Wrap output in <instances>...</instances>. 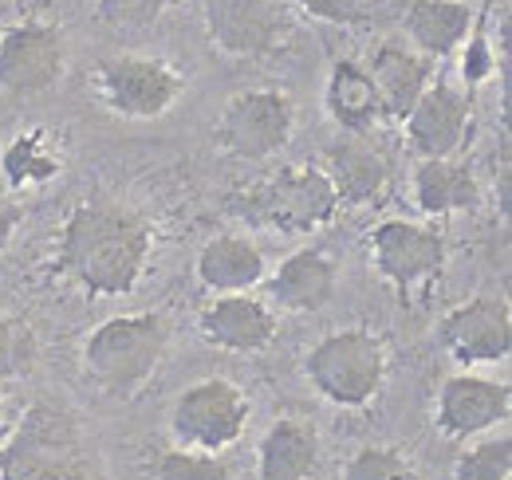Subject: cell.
<instances>
[{"label":"cell","mask_w":512,"mask_h":480,"mask_svg":"<svg viewBox=\"0 0 512 480\" xmlns=\"http://www.w3.org/2000/svg\"><path fill=\"white\" fill-rule=\"evenodd\" d=\"M327 115L339 122L347 134H371L383 122V107L375 95L371 75L359 63L343 60L331 67L327 79Z\"/></svg>","instance_id":"21"},{"label":"cell","mask_w":512,"mask_h":480,"mask_svg":"<svg viewBox=\"0 0 512 480\" xmlns=\"http://www.w3.org/2000/svg\"><path fill=\"white\" fill-rule=\"evenodd\" d=\"M485 67H489V60H485V44L477 40V44H473V52H469V63H465V79H481V75H485Z\"/></svg>","instance_id":"32"},{"label":"cell","mask_w":512,"mask_h":480,"mask_svg":"<svg viewBox=\"0 0 512 480\" xmlns=\"http://www.w3.org/2000/svg\"><path fill=\"white\" fill-rule=\"evenodd\" d=\"M0 480H91L75 418L32 406L0 445Z\"/></svg>","instance_id":"3"},{"label":"cell","mask_w":512,"mask_h":480,"mask_svg":"<svg viewBox=\"0 0 512 480\" xmlns=\"http://www.w3.org/2000/svg\"><path fill=\"white\" fill-rule=\"evenodd\" d=\"M371 252H375V268L383 272L398 292L438 276L446 268V237L430 225H414V221H383L371 233Z\"/></svg>","instance_id":"11"},{"label":"cell","mask_w":512,"mask_h":480,"mask_svg":"<svg viewBox=\"0 0 512 480\" xmlns=\"http://www.w3.org/2000/svg\"><path fill=\"white\" fill-rule=\"evenodd\" d=\"M414 201L430 217H446L477 205V181L453 158H422L414 170Z\"/></svg>","instance_id":"23"},{"label":"cell","mask_w":512,"mask_h":480,"mask_svg":"<svg viewBox=\"0 0 512 480\" xmlns=\"http://www.w3.org/2000/svg\"><path fill=\"white\" fill-rule=\"evenodd\" d=\"M36 362V335L20 319L0 315V378H16Z\"/></svg>","instance_id":"28"},{"label":"cell","mask_w":512,"mask_h":480,"mask_svg":"<svg viewBox=\"0 0 512 480\" xmlns=\"http://www.w3.org/2000/svg\"><path fill=\"white\" fill-rule=\"evenodd\" d=\"M296 4L331 24H363V16H367L359 0H296Z\"/></svg>","instance_id":"30"},{"label":"cell","mask_w":512,"mask_h":480,"mask_svg":"<svg viewBox=\"0 0 512 480\" xmlns=\"http://www.w3.org/2000/svg\"><path fill=\"white\" fill-rule=\"evenodd\" d=\"M343 480H418V477H414V465H410L406 453L386 449V445H371V449H359L347 461Z\"/></svg>","instance_id":"27"},{"label":"cell","mask_w":512,"mask_h":480,"mask_svg":"<svg viewBox=\"0 0 512 480\" xmlns=\"http://www.w3.org/2000/svg\"><path fill=\"white\" fill-rule=\"evenodd\" d=\"M20 205H12V201H4L0 197V252L8 248V240H12V233H16V225H20Z\"/></svg>","instance_id":"31"},{"label":"cell","mask_w":512,"mask_h":480,"mask_svg":"<svg viewBox=\"0 0 512 480\" xmlns=\"http://www.w3.org/2000/svg\"><path fill=\"white\" fill-rule=\"evenodd\" d=\"M154 233L111 201H83L67 213L60 233V272L87 296H127L142 280Z\"/></svg>","instance_id":"1"},{"label":"cell","mask_w":512,"mask_h":480,"mask_svg":"<svg viewBox=\"0 0 512 480\" xmlns=\"http://www.w3.org/2000/svg\"><path fill=\"white\" fill-rule=\"evenodd\" d=\"M154 480H233L229 465L217 453H197V449H166L154 465H150Z\"/></svg>","instance_id":"26"},{"label":"cell","mask_w":512,"mask_h":480,"mask_svg":"<svg viewBox=\"0 0 512 480\" xmlns=\"http://www.w3.org/2000/svg\"><path fill=\"white\" fill-rule=\"evenodd\" d=\"M339 201H375L383 197V189L390 185V158L375 142H367V134H355L351 142L335 146L327 154V170H323Z\"/></svg>","instance_id":"18"},{"label":"cell","mask_w":512,"mask_h":480,"mask_svg":"<svg viewBox=\"0 0 512 480\" xmlns=\"http://www.w3.org/2000/svg\"><path fill=\"white\" fill-rule=\"evenodd\" d=\"M268 292L284 311H320L335 296V264L320 248H300L276 268Z\"/></svg>","instance_id":"19"},{"label":"cell","mask_w":512,"mask_h":480,"mask_svg":"<svg viewBox=\"0 0 512 480\" xmlns=\"http://www.w3.org/2000/svg\"><path fill=\"white\" fill-rule=\"evenodd\" d=\"M67 67L64 32L52 24H24L0 36V91L12 99H32L60 83Z\"/></svg>","instance_id":"9"},{"label":"cell","mask_w":512,"mask_h":480,"mask_svg":"<svg viewBox=\"0 0 512 480\" xmlns=\"http://www.w3.org/2000/svg\"><path fill=\"white\" fill-rule=\"evenodd\" d=\"M197 276L217 296H241L264 280V252L245 237H217L201 248Z\"/></svg>","instance_id":"20"},{"label":"cell","mask_w":512,"mask_h":480,"mask_svg":"<svg viewBox=\"0 0 512 480\" xmlns=\"http://www.w3.org/2000/svg\"><path fill=\"white\" fill-rule=\"evenodd\" d=\"M241 205V213L280 233H316L335 217L339 197L320 166H284L253 185Z\"/></svg>","instance_id":"5"},{"label":"cell","mask_w":512,"mask_h":480,"mask_svg":"<svg viewBox=\"0 0 512 480\" xmlns=\"http://www.w3.org/2000/svg\"><path fill=\"white\" fill-rule=\"evenodd\" d=\"M209 40L225 56H272L292 40V4L288 0H205Z\"/></svg>","instance_id":"7"},{"label":"cell","mask_w":512,"mask_h":480,"mask_svg":"<svg viewBox=\"0 0 512 480\" xmlns=\"http://www.w3.org/2000/svg\"><path fill=\"white\" fill-rule=\"evenodd\" d=\"M402 122H406L410 146L422 158H453L469 130V99L449 83H430Z\"/></svg>","instance_id":"14"},{"label":"cell","mask_w":512,"mask_h":480,"mask_svg":"<svg viewBox=\"0 0 512 480\" xmlns=\"http://www.w3.org/2000/svg\"><path fill=\"white\" fill-rule=\"evenodd\" d=\"M512 414V394L505 382L453 374L438 398V433L449 441H465L481 429H493Z\"/></svg>","instance_id":"13"},{"label":"cell","mask_w":512,"mask_h":480,"mask_svg":"<svg viewBox=\"0 0 512 480\" xmlns=\"http://www.w3.org/2000/svg\"><path fill=\"white\" fill-rule=\"evenodd\" d=\"M473 28V12L465 0H414L406 12V32L410 40L434 60L449 56Z\"/></svg>","instance_id":"22"},{"label":"cell","mask_w":512,"mask_h":480,"mask_svg":"<svg viewBox=\"0 0 512 480\" xmlns=\"http://www.w3.org/2000/svg\"><path fill=\"white\" fill-rule=\"evenodd\" d=\"M308 382L320 390L331 406L359 410L379 398L386 378V347L379 335L363 327L331 331L308 351L304 359Z\"/></svg>","instance_id":"4"},{"label":"cell","mask_w":512,"mask_h":480,"mask_svg":"<svg viewBox=\"0 0 512 480\" xmlns=\"http://www.w3.org/2000/svg\"><path fill=\"white\" fill-rule=\"evenodd\" d=\"M249 421V398L229 378H205L190 386L170 414V429L182 449L197 453H221L229 449Z\"/></svg>","instance_id":"6"},{"label":"cell","mask_w":512,"mask_h":480,"mask_svg":"<svg viewBox=\"0 0 512 480\" xmlns=\"http://www.w3.org/2000/svg\"><path fill=\"white\" fill-rule=\"evenodd\" d=\"M512 477V437L497 433L477 441L473 449H465L457 457L453 480H509Z\"/></svg>","instance_id":"25"},{"label":"cell","mask_w":512,"mask_h":480,"mask_svg":"<svg viewBox=\"0 0 512 480\" xmlns=\"http://www.w3.org/2000/svg\"><path fill=\"white\" fill-rule=\"evenodd\" d=\"M99 91L123 119H158L178 103L186 79L162 60H107L99 67Z\"/></svg>","instance_id":"10"},{"label":"cell","mask_w":512,"mask_h":480,"mask_svg":"<svg viewBox=\"0 0 512 480\" xmlns=\"http://www.w3.org/2000/svg\"><path fill=\"white\" fill-rule=\"evenodd\" d=\"M0 414H4V398H0Z\"/></svg>","instance_id":"33"},{"label":"cell","mask_w":512,"mask_h":480,"mask_svg":"<svg viewBox=\"0 0 512 480\" xmlns=\"http://www.w3.org/2000/svg\"><path fill=\"white\" fill-rule=\"evenodd\" d=\"M4 174L12 178V185H24V181H48L60 174V158L44 146V130H28L20 134L8 154H4Z\"/></svg>","instance_id":"24"},{"label":"cell","mask_w":512,"mask_h":480,"mask_svg":"<svg viewBox=\"0 0 512 480\" xmlns=\"http://www.w3.org/2000/svg\"><path fill=\"white\" fill-rule=\"evenodd\" d=\"M442 347L457 362L473 366V362H501L512 351V311L505 300L481 296L461 307H453L442 327Z\"/></svg>","instance_id":"12"},{"label":"cell","mask_w":512,"mask_h":480,"mask_svg":"<svg viewBox=\"0 0 512 480\" xmlns=\"http://www.w3.org/2000/svg\"><path fill=\"white\" fill-rule=\"evenodd\" d=\"M430 71L434 63L430 56H418V52H406V48H394L386 44L383 52L371 63V83H375V95H379V107H383V119H406L414 111V103L422 99V91L430 87Z\"/></svg>","instance_id":"17"},{"label":"cell","mask_w":512,"mask_h":480,"mask_svg":"<svg viewBox=\"0 0 512 480\" xmlns=\"http://www.w3.org/2000/svg\"><path fill=\"white\" fill-rule=\"evenodd\" d=\"M320 469V437L312 425L296 418L272 421L256 449L260 480H312Z\"/></svg>","instance_id":"16"},{"label":"cell","mask_w":512,"mask_h":480,"mask_svg":"<svg viewBox=\"0 0 512 480\" xmlns=\"http://www.w3.org/2000/svg\"><path fill=\"white\" fill-rule=\"evenodd\" d=\"M178 0H99V20L107 28H146Z\"/></svg>","instance_id":"29"},{"label":"cell","mask_w":512,"mask_h":480,"mask_svg":"<svg viewBox=\"0 0 512 480\" xmlns=\"http://www.w3.org/2000/svg\"><path fill=\"white\" fill-rule=\"evenodd\" d=\"M197 327H201L205 343L233 351V355H253V351H264L272 343L276 315L260 300H253L249 292H241V296H217L201 311Z\"/></svg>","instance_id":"15"},{"label":"cell","mask_w":512,"mask_h":480,"mask_svg":"<svg viewBox=\"0 0 512 480\" xmlns=\"http://www.w3.org/2000/svg\"><path fill=\"white\" fill-rule=\"evenodd\" d=\"M166 343H170V327L158 311L115 315L103 327H95V335L87 339L83 366L103 394L134 398L162 366Z\"/></svg>","instance_id":"2"},{"label":"cell","mask_w":512,"mask_h":480,"mask_svg":"<svg viewBox=\"0 0 512 480\" xmlns=\"http://www.w3.org/2000/svg\"><path fill=\"white\" fill-rule=\"evenodd\" d=\"M292 126H296V107L284 91H245L225 103L217 138L229 158L264 162L288 146Z\"/></svg>","instance_id":"8"}]
</instances>
